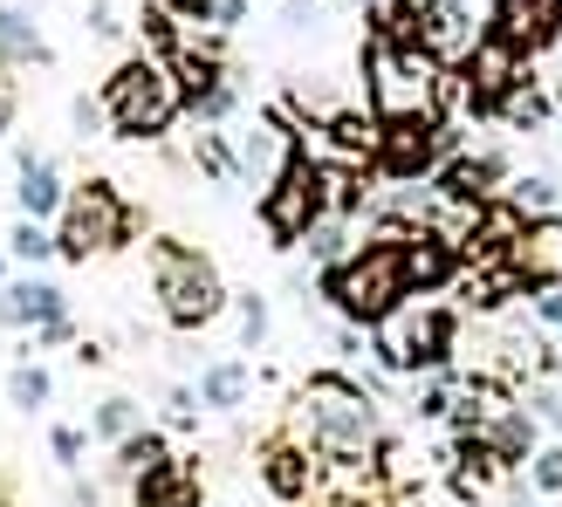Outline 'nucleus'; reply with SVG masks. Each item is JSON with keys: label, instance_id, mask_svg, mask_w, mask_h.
<instances>
[{"label": "nucleus", "instance_id": "f257e3e1", "mask_svg": "<svg viewBox=\"0 0 562 507\" xmlns=\"http://www.w3.org/2000/svg\"><path fill=\"white\" fill-rule=\"evenodd\" d=\"M323 295L336 302V316L357 323V329H378L384 316H398V308L418 295L412 289V261H405V234H378L350 247L344 261L323 274Z\"/></svg>", "mask_w": 562, "mask_h": 507}, {"label": "nucleus", "instance_id": "f03ea898", "mask_svg": "<svg viewBox=\"0 0 562 507\" xmlns=\"http://www.w3.org/2000/svg\"><path fill=\"white\" fill-rule=\"evenodd\" d=\"M363 97H371V117L391 124V117H439V97H446V63L412 42V48H391V42H371V76H363Z\"/></svg>", "mask_w": 562, "mask_h": 507}, {"label": "nucleus", "instance_id": "7ed1b4c3", "mask_svg": "<svg viewBox=\"0 0 562 507\" xmlns=\"http://www.w3.org/2000/svg\"><path fill=\"white\" fill-rule=\"evenodd\" d=\"M151 295H158L172 329H206V323H220V308L234 302L220 268L186 240H151Z\"/></svg>", "mask_w": 562, "mask_h": 507}, {"label": "nucleus", "instance_id": "20e7f679", "mask_svg": "<svg viewBox=\"0 0 562 507\" xmlns=\"http://www.w3.org/2000/svg\"><path fill=\"white\" fill-rule=\"evenodd\" d=\"M295 405H302L308 439L329 446V453H371V446H384V412L350 378H308Z\"/></svg>", "mask_w": 562, "mask_h": 507}, {"label": "nucleus", "instance_id": "39448f33", "mask_svg": "<svg viewBox=\"0 0 562 507\" xmlns=\"http://www.w3.org/2000/svg\"><path fill=\"white\" fill-rule=\"evenodd\" d=\"M103 110H110V124H117V137H158L186 110L179 69L165 63V55H131V63L103 82Z\"/></svg>", "mask_w": 562, "mask_h": 507}, {"label": "nucleus", "instance_id": "423d86ee", "mask_svg": "<svg viewBox=\"0 0 562 507\" xmlns=\"http://www.w3.org/2000/svg\"><path fill=\"white\" fill-rule=\"evenodd\" d=\"M323 213H336V172L295 145L289 165H281V172L268 179V192H261V227H268L281 247H295Z\"/></svg>", "mask_w": 562, "mask_h": 507}, {"label": "nucleus", "instance_id": "0eeeda50", "mask_svg": "<svg viewBox=\"0 0 562 507\" xmlns=\"http://www.w3.org/2000/svg\"><path fill=\"white\" fill-rule=\"evenodd\" d=\"M131 206L117 200V185H69L63 213H55V247H63V261H97V254H117L131 240Z\"/></svg>", "mask_w": 562, "mask_h": 507}, {"label": "nucleus", "instance_id": "6e6552de", "mask_svg": "<svg viewBox=\"0 0 562 507\" xmlns=\"http://www.w3.org/2000/svg\"><path fill=\"white\" fill-rule=\"evenodd\" d=\"M378 363L384 371H446V357H453V308H398V316L378 323Z\"/></svg>", "mask_w": 562, "mask_h": 507}, {"label": "nucleus", "instance_id": "1a4fd4ad", "mask_svg": "<svg viewBox=\"0 0 562 507\" xmlns=\"http://www.w3.org/2000/svg\"><path fill=\"white\" fill-rule=\"evenodd\" d=\"M446 158H453V131H446L439 117H391V124H378V158L371 165L384 179H398V185L432 179Z\"/></svg>", "mask_w": 562, "mask_h": 507}, {"label": "nucleus", "instance_id": "9d476101", "mask_svg": "<svg viewBox=\"0 0 562 507\" xmlns=\"http://www.w3.org/2000/svg\"><path fill=\"white\" fill-rule=\"evenodd\" d=\"M515 82H528V55H521V48H508L501 35H481V42L467 48V63H460V90H467L473 110H501Z\"/></svg>", "mask_w": 562, "mask_h": 507}, {"label": "nucleus", "instance_id": "9b49d317", "mask_svg": "<svg viewBox=\"0 0 562 507\" xmlns=\"http://www.w3.org/2000/svg\"><path fill=\"white\" fill-rule=\"evenodd\" d=\"M508 179H515V165L501 158V151H460V158H446L439 172H432L439 200H446V206H460V213H481Z\"/></svg>", "mask_w": 562, "mask_h": 507}, {"label": "nucleus", "instance_id": "f8f14e48", "mask_svg": "<svg viewBox=\"0 0 562 507\" xmlns=\"http://www.w3.org/2000/svg\"><path fill=\"white\" fill-rule=\"evenodd\" d=\"M487 35H501L521 55H542L562 42V0H494L487 8Z\"/></svg>", "mask_w": 562, "mask_h": 507}, {"label": "nucleus", "instance_id": "ddd939ff", "mask_svg": "<svg viewBox=\"0 0 562 507\" xmlns=\"http://www.w3.org/2000/svg\"><path fill=\"white\" fill-rule=\"evenodd\" d=\"M55 316H69V295L55 289L48 274L0 281V323H8V329H35V323H55Z\"/></svg>", "mask_w": 562, "mask_h": 507}, {"label": "nucleus", "instance_id": "4468645a", "mask_svg": "<svg viewBox=\"0 0 562 507\" xmlns=\"http://www.w3.org/2000/svg\"><path fill=\"white\" fill-rule=\"evenodd\" d=\"M131 507H200V466L165 453L158 466H145L131 481Z\"/></svg>", "mask_w": 562, "mask_h": 507}, {"label": "nucleus", "instance_id": "2eb2a0df", "mask_svg": "<svg viewBox=\"0 0 562 507\" xmlns=\"http://www.w3.org/2000/svg\"><path fill=\"white\" fill-rule=\"evenodd\" d=\"M69 200V185H63V165L42 158V151H21L14 158V206L21 213H35V219H55Z\"/></svg>", "mask_w": 562, "mask_h": 507}, {"label": "nucleus", "instance_id": "dca6fc26", "mask_svg": "<svg viewBox=\"0 0 562 507\" xmlns=\"http://www.w3.org/2000/svg\"><path fill=\"white\" fill-rule=\"evenodd\" d=\"M405 261H412V289L439 295L446 281L460 274V240L439 234V227H418V234H405Z\"/></svg>", "mask_w": 562, "mask_h": 507}, {"label": "nucleus", "instance_id": "f3484780", "mask_svg": "<svg viewBox=\"0 0 562 507\" xmlns=\"http://www.w3.org/2000/svg\"><path fill=\"white\" fill-rule=\"evenodd\" d=\"M289 151H295V137L281 124H240L234 131V165H240V179H255V185H268L281 165H289Z\"/></svg>", "mask_w": 562, "mask_h": 507}, {"label": "nucleus", "instance_id": "a211bd4d", "mask_svg": "<svg viewBox=\"0 0 562 507\" xmlns=\"http://www.w3.org/2000/svg\"><path fill=\"white\" fill-rule=\"evenodd\" d=\"M481 42L467 21V0H432L426 8V48L439 55V63H467V48Z\"/></svg>", "mask_w": 562, "mask_h": 507}, {"label": "nucleus", "instance_id": "6ab92c4d", "mask_svg": "<svg viewBox=\"0 0 562 507\" xmlns=\"http://www.w3.org/2000/svg\"><path fill=\"white\" fill-rule=\"evenodd\" d=\"M0 63H8V69H27V63H55V48L42 42L35 14H21V8H0Z\"/></svg>", "mask_w": 562, "mask_h": 507}, {"label": "nucleus", "instance_id": "aec40b11", "mask_svg": "<svg viewBox=\"0 0 562 507\" xmlns=\"http://www.w3.org/2000/svg\"><path fill=\"white\" fill-rule=\"evenodd\" d=\"M481 439L494 446L501 460H528L536 453V412H515V405H494L481 418Z\"/></svg>", "mask_w": 562, "mask_h": 507}, {"label": "nucleus", "instance_id": "412c9836", "mask_svg": "<svg viewBox=\"0 0 562 507\" xmlns=\"http://www.w3.org/2000/svg\"><path fill=\"white\" fill-rule=\"evenodd\" d=\"M261 481L281 494V500H308V487H316V466H308L302 446H268L261 460Z\"/></svg>", "mask_w": 562, "mask_h": 507}, {"label": "nucleus", "instance_id": "4be33fe9", "mask_svg": "<svg viewBox=\"0 0 562 507\" xmlns=\"http://www.w3.org/2000/svg\"><path fill=\"white\" fill-rule=\"evenodd\" d=\"M371 42H391V48L426 42V0H384L371 14Z\"/></svg>", "mask_w": 562, "mask_h": 507}, {"label": "nucleus", "instance_id": "5701e85b", "mask_svg": "<svg viewBox=\"0 0 562 507\" xmlns=\"http://www.w3.org/2000/svg\"><path fill=\"white\" fill-rule=\"evenodd\" d=\"M200 405L206 412H240L247 405V363H234V357L206 363L200 371Z\"/></svg>", "mask_w": 562, "mask_h": 507}, {"label": "nucleus", "instance_id": "b1692460", "mask_svg": "<svg viewBox=\"0 0 562 507\" xmlns=\"http://www.w3.org/2000/svg\"><path fill=\"white\" fill-rule=\"evenodd\" d=\"M555 97H542L536 90V82H515V90H508V103H501V124H508V131H549L555 124Z\"/></svg>", "mask_w": 562, "mask_h": 507}, {"label": "nucleus", "instance_id": "393cba45", "mask_svg": "<svg viewBox=\"0 0 562 507\" xmlns=\"http://www.w3.org/2000/svg\"><path fill=\"white\" fill-rule=\"evenodd\" d=\"M48 398H55V378L42 371L35 357H14V371H8V405H14V412H42Z\"/></svg>", "mask_w": 562, "mask_h": 507}, {"label": "nucleus", "instance_id": "a878e982", "mask_svg": "<svg viewBox=\"0 0 562 507\" xmlns=\"http://www.w3.org/2000/svg\"><path fill=\"white\" fill-rule=\"evenodd\" d=\"M158 460H165V439H158V432H145V426H137L131 439L110 446V473H117V481H137V473L158 466Z\"/></svg>", "mask_w": 562, "mask_h": 507}, {"label": "nucleus", "instance_id": "bb28decb", "mask_svg": "<svg viewBox=\"0 0 562 507\" xmlns=\"http://www.w3.org/2000/svg\"><path fill=\"white\" fill-rule=\"evenodd\" d=\"M8 254H14V261H27V268H42V261H55V254H63V247H55L48 219L21 213V219H14V234H8Z\"/></svg>", "mask_w": 562, "mask_h": 507}, {"label": "nucleus", "instance_id": "cd10ccee", "mask_svg": "<svg viewBox=\"0 0 562 507\" xmlns=\"http://www.w3.org/2000/svg\"><path fill=\"white\" fill-rule=\"evenodd\" d=\"M137 426H145V412H137V398H124V391H117V398H103V405L90 412V432H97L103 446H117V439H131Z\"/></svg>", "mask_w": 562, "mask_h": 507}, {"label": "nucleus", "instance_id": "c85d7f7f", "mask_svg": "<svg viewBox=\"0 0 562 507\" xmlns=\"http://www.w3.org/2000/svg\"><path fill=\"white\" fill-rule=\"evenodd\" d=\"M302 247H308V261H323V268H336L350 254V227H344V213H323L316 227L302 234Z\"/></svg>", "mask_w": 562, "mask_h": 507}, {"label": "nucleus", "instance_id": "c756f323", "mask_svg": "<svg viewBox=\"0 0 562 507\" xmlns=\"http://www.w3.org/2000/svg\"><path fill=\"white\" fill-rule=\"evenodd\" d=\"M508 200L521 206V213H555L562 206V185H555V172H528V179H508Z\"/></svg>", "mask_w": 562, "mask_h": 507}, {"label": "nucleus", "instance_id": "7c9ffc66", "mask_svg": "<svg viewBox=\"0 0 562 507\" xmlns=\"http://www.w3.org/2000/svg\"><path fill=\"white\" fill-rule=\"evenodd\" d=\"M344 158H378V117H329L323 124Z\"/></svg>", "mask_w": 562, "mask_h": 507}, {"label": "nucleus", "instance_id": "2f4dec72", "mask_svg": "<svg viewBox=\"0 0 562 507\" xmlns=\"http://www.w3.org/2000/svg\"><path fill=\"white\" fill-rule=\"evenodd\" d=\"M234 316H240V350H261L268 343V295H234Z\"/></svg>", "mask_w": 562, "mask_h": 507}, {"label": "nucleus", "instance_id": "473e14b6", "mask_svg": "<svg viewBox=\"0 0 562 507\" xmlns=\"http://www.w3.org/2000/svg\"><path fill=\"white\" fill-rule=\"evenodd\" d=\"M528 481L542 494H562V446H536V453H528Z\"/></svg>", "mask_w": 562, "mask_h": 507}, {"label": "nucleus", "instance_id": "72a5a7b5", "mask_svg": "<svg viewBox=\"0 0 562 507\" xmlns=\"http://www.w3.org/2000/svg\"><path fill=\"white\" fill-rule=\"evenodd\" d=\"M412 412L426 418V426H439V418L453 412V384H446V378H432V384H418V405H412Z\"/></svg>", "mask_w": 562, "mask_h": 507}, {"label": "nucleus", "instance_id": "f704fd0d", "mask_svg": "<svg viewBox=\"0 0 562 507\" xmlns=\"http://www.w3.org/2000/svg\"><path fill=\"white\" fill-rule=\"evenodd\" d=\"M82 446H90V439H82L76 426H55V432H48V453H55V466H69V473L82 466Z\"/></svg>", "mask_w": 562, "mask_h": 507}, {"label": "nucleus", "instance_id": "c9c22d12", "mask_svg": "<svg viewBox=\"0 0 562 507\" xmlns=\"http://www.w3.org/2000/svg\"><path fill=\"white\" fill-rule=\"evenodd\" d=\"M165 412H172L179 426H192V418H200V384H172L165 391Z\"/></svg>", "mask_w": 562, "mask_h": 507}, {"label": "nucleus", "instance_id": "e433bc0d", "mask_svg": "<svg viewBox=\"0 0 562 507\" xmlns=\"http://www.w3.org/2000/svg\"><path fill=\"white\" fill-rule=\"evenodd\" d=\"M536 323L562 329V281H542V289H536Z\"/></svg>", "mask_w": 562, "mask_h": 507}, {"label": "nucleus", "instance_id": "4c0bfd02", "mask_svg": "<svg viewBox=\"0 0 562 507\" xmlns=\"http://www.w3.org/2000/svg\"><path fill=\"white\" fill-rule=\"evenodd\" d=\"M69 117H76V137H97V124L110 117V110H103V97H76Z\"/></svg>", "mask_w": 562, "mask_h": 507}, {"label": "nucleus", "instance_id": "58836bf2", "mask_svg": "<svg viewBox=\"0 0 562 507\" xmlns=\"http://www.w3.org/2000/svg\"><path fill=\"white\" fill-rule=\"evenodd\" d=\"M247 14H255V0H213V14H206V21H213V27H240Z\"/></svg>", "mask_w": 562, "mask_h": 507}, {"label": "nucleus", "instance_id": "ea45409f", "mask_svg": "<svg viewBox=\"0 0 562 507\" xmlns=\"http://www.w3.org/2000/svg\"><path fill=\"white\" fill-rule=\"evenodd\" d=\"M528 412H536L542 426H555V432H562V391H536V398H528Z\"/></svg>", "mask_w": 562, "mask_h": 507}, {"label": "nucleus", "instance_id": "a19ab883", "mask_svg": "<svg viewBox=\"0 0 562 507\" xmlns=\"http://www.w3.org/2000/svg\"><path fill=\"white\" fill-rule=\"evenodd\" d=\"M14 110H21V90H14L8 63H0V131H14Z\"/></svg>", "mask_w": 562, "mask_h": 507}, {"label": "nucleus", "instance_id": "79ce46f5", "mask_svg": "<svg viewBox=\"0 0 562 507\" xmlns=\"http://www.w3.org/2000/svg\"><path fill=\"white\" fill-rule=\"evenodd\" d=\"M308 21H316V8H308V0H281V27H289V35H302Z\"/></svg>", "mask_w": 562, "mask_h": 507}, {"label": "nucleus", "instance_id": "37998d69", "mask_svg": "<svg viewBox=\"0 0 562 507\" xmlns=\"http://www.w3.org/2000/svg\"><path fill=\"white\" fill-rule=\"evenodd\" d=\"M165 8H172V14H192V21H206V14H213V0H165Z\"/></svg>", "mask_w": 562, "mask_h": 507}, {"label": "nucleus", "instance_id": "c03bdc74", "mask_svg": "<svg viewBox=\"0 0 562 507\" xmlns=\"http://www.w3.org/2000/svg\"><path fill=\"white\" fill-rule=\"evenodd\" d=\"M63 507H103V494H97V487H69Z\"/></svg>", "mask_w": 562, "mask_h": 507}, {"label": "nucleus", "instance_id": "a18cd8bd", "mask_svg": "<svg viewBox=\"0 0 562 507\" xmlns=\"http://www.w3.org/2000/svg\"><path fill=\"white\" fill-rule=\"evenodd\" d=\"M0 281H8V254H0Z\"/></svg>", "mask_w": 562, "mask_h": 507}, {"label": "nucleus", "instance_id": "49530a36", "mask_svg": "<svg viewBox=\"0 0 562 507\" xmlns=\"http://www.w3.org/2000/svg\"><path fill=\"white\" fill-rule=\"evenodd\" d=\"M555 103H562V97H555ZM555 124H562V110H555Z\"/></svg>", "mask_w": 562, "mask_h": 507}, {"label": "nucleus", "instance_id": "de8ad7c7", "mask_svg": "<svg viewBox=\"0 0 562 507\" xmlns=\"http://www.w3.org/2000/svg\"><path fill=\"white\" fill-rule=\"evenodd\" d=\"M555 371H562V357H555Z\"/></svg>", "mask_w": 562, "mask_h": 507}, {"label": "nucleus", "instance_id": "09e8293b", "mask_svg": "<svg viewBox=\"0 0 562 507\" xmlns=\"http://www.w3.org/2000/svg\"><path fill=\"white\" fill-rule=\"evenodd\" d=\"M555 219H562V206H555Z\"/></svg>", "mask_w": 562, "mask_h": 507}]
</instances>
